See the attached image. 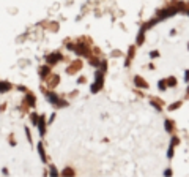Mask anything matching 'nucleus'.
Returning <instances> with one entry per match:
<instances>
[{
    "mask_svg": "<svg viewBox=\"0 0 189 177\" xmlns=\"http://www.w3.org/2000/svg\"><path fill=\"white\" fill-rule=\"evenodd\" d=\"M76 51H77V54H82V55H88L90 54V51L85 48V46H77Z\"/></svg>",
    "mask_w": 189,
    "mask_h": 177,
    "instance_id": "nucleus-6",
    "label": "nucleus"
},
{
    "mask_svg": "<svg viewBox=\"0 0 189 177\" xmlns=\"http://www.w3.org/2000/svg\"><path fill=\"white\" fill-rule=\"evenodd\" d=\"M39 73H41V78H46V76H49L47 73H49V68L47 66H43L41 70H39Z\"/></svg>",
    "mask_w": 189,
    "mask_h": 177,
    "instance_id": "nucleus-8",
    "label": "nucleus"
},
{
    "mask_svg": "<svg viewBox=\"0 0 189 177\" xmlns=\"http://www.w3.org/2000/svg\"><path fill=\"white\" fill-rule=\"evenodd\" d=\"M188 96H189V89H188Z\"/></svg>",
    "mask_w": 189,
    "mask_h": 177,
    "instance_id": "nucleus-19",
    "label": "nucleus"
},
{
    "mask_svg": "<svg viewBox=\"0 0 189 177\" xmlns=\"http://www.w3.org/2000/svg\"><path fill=\"white\" fill-rule=\"evenodd\" d=\"M62 59V55L58 54V52H54V54H50L49 57H47V62L50 63V65H54V63H57V60Z\"/></svg>",
    "mask_w": 189,
    "mask_h": 177,
    "instance_id": "nucleus-3",
    "label": "nucleus"
},
{
    "mask_svg": "<svg viewBox=\"0 0 189 177\" xmlns=\"http://www.w3.org/2000/svg\"><path fill=\"white\" fill-rule=\"evenodd\" d=\"M165 130H167V131L173 130V122H170V120H165Z\"/></svg>",
    "mask_w": 189,
    "mask_h": 177,
    "instance_id": "nucleus-10",
    "label": "nucleus"
},
{
    "mask_svg": "<svg viewBox=\"0 0 189 177\" xmlns=\"http://www.w3.org/2000/svg\"><path fill=\"white\" fill-rule=\"evenodd\" d=\"M38 150H39V155H41V158H43V160H46L44 150H43V144H38Z\"/></svg>",
    "mask_w": 189,
    "mask_h": 177,
    "instance_id": "nucleus-12",
    "label": "nucleus"
},
{
    "mask_svg": "<svg viewBox=\"0 0 189 177\" xmlns=\"http://www.w3.org/2000/svg\"><path fill=\"white\" fill-rule=\"evenodd\" d=\"M55 84H58V76H54V78L50 79V82H49V87H54Z\"/></svg>",
    "mask_w": 189,
    "mask_h": 177,
    "instance_id": "nucleus-9",
    "label": "nucleus"
},
{
    "mask_svg": "<svg viewBox=\"0 0 189 177\" xmlns=\"http://www.w3.org/2000/svg\"><path fill=\"white\" fill-rule=\"evenodd\" d=\"M186 81H189V71H186Z\"/></svg>",
    "mask_w": 189,
    "mask_h": 177,
    "instance_id": "nucleus-18",
    "label": "nucleus"
},
{
    "mask_svg": "<svg viewBox=\"0 0 189 177\" xmlns=\"http://www.w3.org/2000/svg\"><path fill=\"white\" fill-rule=\"evenodd\" d=\"M167 82H169V85H170V84H172V85H175V84H177V79H175V78H169V79H167Z\"/></svg>",
    "mask_w": 189,
    "mask_h": 177,
    "instance_id": "nucleus-13",
    "label": "nucleus"
},
{
    "mask_svg": "<svg viewBox=\"0 0 189 177\" xmlns=\"http://www.w3.org/2000/svg\"><path fill=\"white\" fill-rule=\"evenodd\" d=\"M63 174H74V172H73V169H65V171H63Z\"/></svg>",
    "mask_w": 189,
    "mask_h": 177,
    "instance_id": "nucleus-16",
    "label": "nucleus"
},
{
    "mask_svg": "<svg viewBox=\"0 0 189 177\" xmlns=\"http://www.w3.org/2000/svg\"><path fill=\"white\" fill-rule=\"evenodd\" d=\"M178 106H181V101H178V103H175V105H170L169 106V109H177Z\"/></svg>",
    "mask_w": 189,
    "mask_h": 177,
    "instance_id": "nucleus-14",
    "label": "nucleus"
},
{
    "mask_svg": "<svg viewBox=\"0 0 189 177\" xmlns=\"http://www.w3.org/2000/svg\"><path fill=\"white\" fill-rule=\"evenodd\" d=\"M134 82H136V85L137 87H140V89H147L148 87V84L140 78V76H136V78H134Z\"/></svg>",
    "mask_w": 189,
    "mask_h": 177,
    "instance_id": "nucleus-4",
    "label": "nucleus"
},
{
    "mask_svg": "<svg viewBox=\"0 0 189 177\" xmlns=\"http://www.w3.org/2000/svg\"><path fill=\"white\" fill-rule=\"evenodd\" d=\"M27 103H29V105H35V95H32V93H29V95H27Z\"/></svg>",
    "mask_w": 189,
    "mask_h": 177,
    "instance_id": "nucleus-7",
    "label": "nucleus"
},
{
    "mask_svg": "<svg viewBox=\"0 0 189 177\" xmlns=\"http://www.w3.org/2000/svg\"><path fill=\"white\" fill-rule=\"evenodd\" d=\"M150 55H151V57H156V55H159V52H156V51H153V52H151V54H150Z\"/></svg>",
    "mask_w": 189,
    "mask_h": 177,
    "instance_id": "nucleus-17",
    "label": "nucleus"
},
{
    "mask_svg": "<svg viewBox=\"0 0 189 177\" xmlns=\"http://www.w3.org/2000/svg\"><path fill=\"white\" fill-rule=\"evenodd\" d=\"M38 126H39V135H44V131H46V122H44V117H39L38 120Z\"/></svg>",
    "mask_w": 189,
    "mask_h": 177,
    "instance_id": "nucleus-5",
    "label": "nucleus"
},
{
    "mask_svg": "<svg viewBox=\"0 0 189 177\" xmlns=\"http://www.w3.org/2000/svg\"><path fill=\"white\" fill-rule=\"evenodd\" d=\"M143 30H145V27L140 30V33H139V38H137V43H139V44H142V43H143Z\"/></svg>",
    "mask_w": 189,
    "mask_h": 177,
    "instance_id": "nucleus-11",
    "label": "nucleus"
},
{
    "mask_svg": "<svg viewBox=\"0 0 189 177\" xmlns=\"http://www.w3.org/2000/svg\"><path fill=\"white\" fill-rule=\"evenodd\" d=\"M90 63H92V65H99V60H98V59H90Z\"/></svg>",
    "mask_w": 189,
    "mask_h": 177,
    "instance_id": "nucleus-15",
    "label": "nucleus"
},
{
    "mask_svg": "<svg viewBox=\"0 0 189 177\" xmlns=\"http://www.w3.org/2000/svg\"><path fill=\"white\" fill-rule=\"evenodd\" d=\"M101 85H103V73H98L96 74V82H93V85H92V92H98V90L101 89Z\"/></svg>",
    "mask_w": 189,
    "mask_h": 177,
    "instance_id": "nucleus-2",
    "label": "nucleus"
},
{
    "mask_svg": "<svg viewBox=\"0 0 189 177\" xmlns=\"http://www.w3.org/2000/svg\"><path fill=\"white\" fill-rule=\"evenodd\" d=\"M46 95H47V98H49V101H50V103H54V105L66 106V103H65V101H60V98L55 95V93H52V92H46Z\"/></svg>",
    "mask_w": 189,
    "mask_h": 177,
    "instance_id": "nucleus-1",
    "label": "nucleus"
}]
</instances>
